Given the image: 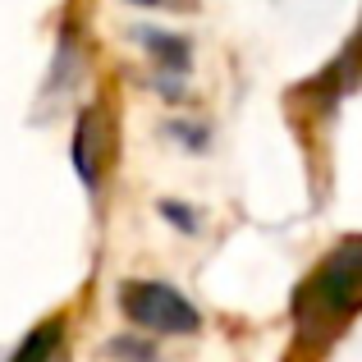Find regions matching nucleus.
Here are the masks:
<instances>
[{
	"instance_id": "6",
	"label": "nucleus",
	"mask_w": 362,
	"mask_h": 362,
	"mask_svg": "<svg viewBox=\"0 0 362 362\" xmlns=\"http://www.w3.org/2000/svg\"><path fill=\"white\" fill-rule=\"evenodd\" d=\"M138 37H142V46L156 55L160 69H170V74H188V60H193V46H188V37H179V33H160V28H138Z\"/></svg>"
},
{
	"instance_id": "3",
	"label": "nucleus",
	"mask_w": 362,
	"mask_h": 362,
	"mask_svg": "<svg viewBox=\"0 0 362 362\" xmlns=\"http://www.w3.org/2000/svg\"><path fill=\"white\" fill-rule=\"evenodd\" d=\"M74 170H78L83 188L97 193L101 179H106V165L115 156V119H110L106 106H83L78 119H74Z\"/></svg>"
},
{
	"instance_id": "2",
	"label": "nucleus",
	"mask_w": 362,
	"mask_h": 362,
	"mask_svg": "<svg viewBox=\"0 0 362 362\" xmlns=\"http://www.w3.org/2000/svg\"><path fill=\"white\" fill-rule=\"evenodd\" d=\"M119 312L151 335H197L202 330V312L165 280H124Z\"/></svg>"
},
{
	"instance_id": "1",
	"label": "nucleus",
	"mask_w": 362,
	"mask_h": 362,
	"mask_svg": "<svg viewBox=\"0 0 362 362\" xmlns=\"http://www.w3.org/2000/svg\"><path fill=\"white\" fill-rule=\"evenodd\" d=\"M362 312V234L344 239L293 293V326L303 354H326Z\"/></svg>"
},
{
	"instance_id": "5",
	"label": "nucleus",
	"mask_w": 362,
	"mask_h": 362,
	"mask_svg": "<svg viewBox=\"0 0 362 362\" xmlns=\"http://www.w3.org/2000/svg\"><path fill=\"white\" fill-rule=\"evenodd\" d=\"M60 344H64V321L51 317V321H42V326L28 330L5 362H55L60 358Z\"/></svg>"
},
{
	"instance_id": "9",
	"label": "nucleus",
	"mask_w": 362,
	"mask_h": 362,
	"mask_svg": "<svg viewBox=\"0 0 362 362\" xmlns=\"http://www.w3.org/2000/svg\"><path fill=\"white\" fill-rule=\"evenodd\" d=\"M133 5H170V0H133Z\"/></svg>"
},
{
	"instance_id": "8",
	"label": "nucleus",
	"mask_w": 362,
	"mask_h": 362,
	"mask_svg": "<svg viewBox=\"0 0 362 362\" xmlns=\"http://www.w3.org/2000/svg\"><path fill=\"white\" fill-rule=\"evenodd\" d=\"M160 216H165L170 225H179V230H188V234L197 230V216H193V206H184V202H160Z\"/></svg>"
},
{
	"instance_id": "7",
	"label": "nucleus",
	"mask_w": 362,
	"mask_h": 362,
	"mask_svg": "<svg viewBox=\"0 0 362 362\" xmlns=\"http://www.w3.org/2000/svg\"><path fill=\"white\" fill-rule=\"evenodd\" d=\"M106 354L110 358H119V362H160V354H156V344H147V339H110L106 344Z\"/></svg>"
},
{
	"instance_id": "4",
	"label": "nucleus",
	"mask_w": 362,
	"mask_h": 362,
	"mask_svg": "<svg viewBox=\"0 0 362 362\" xmlns=\"http://www.w3.org/2000/svg\"><path fill=\"white\" fill-rule=\"evenodd\" d=\"M358 83H362V23H358V33L349 37V46L335 55V60H330V69L321 74L312 88H317V92H321V101L330 106V101H339L344 92H354Z\"/></svg>"
}]
</instances>
